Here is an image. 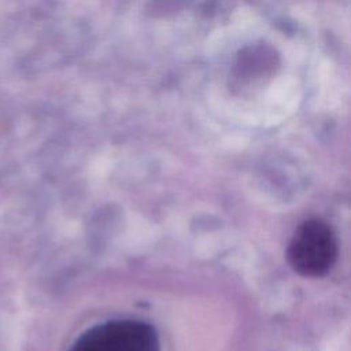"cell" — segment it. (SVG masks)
<instances>
[{
    "instance_id": "cell-1",
    "label": "cell",
    "mask_w": 351,
    "mask_h": 351,
    "mask_svg": "<svg viewBox=\"0 0 351 351\" xmlns=\"http://www.w3.org/2000/svg\"><path fill=\"white\" fill-rule=\"evenodd\" d=\"M288 262L304 277H322L336 262L337 243L330 226L318 218L302 222L287 251Z\"/></svg>"
},
{
    "instance_id": "cell-2",
    "label": "cell",
    "mask_w": 351,
    "mask_h": 351,
    "mask_svg": "<svg viewBox=\"0 0 351 351\" xmlns=\"http://www.w3.org/2000/svg\"><path fill=\"white\" fill-rule=\"evenodd\" d=\"M70 351H160L155 329L137 319L107 321L84 332Z\"/></svg>"
}]
</instances>
